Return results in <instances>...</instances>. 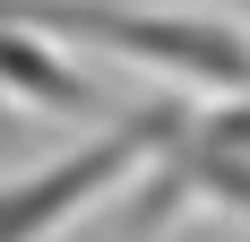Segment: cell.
Here are the masks:
<instances>
[{
	"instance_id": "obj_1",
	"label": "cell",
	"mask_w": 250,
	"mask_h": 242,
	"mask_svg": "<svg viewBox=\"0 0 250 242\" xmlns=\"http://www.w3.org/2000/svg\"><path fill=\"white\" fill-rule=\"evenodd\" d=\"M0 18L35 26L52 44L112 52L129 70H155L199 96H242L250 87V26L216 9H173V0H0Z\"/></svg>"
},
{
	"instance_id": "obj_2",
	"label": "cell",
	"mask_w": 250,
	"mask_h": 242,
	"mask_svg": "<svg viewBox=\"0 0 250 242\" xmlns=\"http://www.w3.org/2000/svg\"><path fill=\"white\" fill-rule=\"evenodd\" d=\"M181 121H190V104L147 96V104H129V113H112L104 130H86L78 147L9 173V182H0V242H61L86 208H104L112 191H129V182L173 147Z\"/></svg>"
},
{
	"instance_id": "obj_3",
	"label": "cell",
	"mask_w": 250,
	"mask_h": 242,
	"mask_svg": "<svg viewBox=\"0 0 250 242\" xmlns=\"http://www.w3.org/2000/svg\"><path fill=\"white\" fill-rule=\"evenodd\" d=\"M190 208L207 217H250V87L242 96H216L207 113H190L173 130V147L138 173V191L121 208V234H155V225H181Z\"/></svg>"
},
{
	"instance_id": "obj_4",
	"label": "cell",
	"mask_w": 250,
	"mask_h": 242,
	"mask_svg": "<svg viewBox=\"0 0 250 242\" xmlns=\"http://www.w3.org/2000/svg\"><path fill=\"white\" fill-rule=\"evenodd\" d=\"M0 104L43 113V121H78V113H95V78L69 52H52V35L0 18Z\"/></svg>"
}]
</instances>
